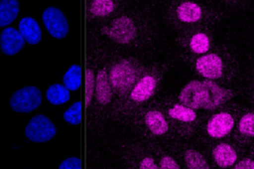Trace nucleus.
Masks as SVG:
<instances>
[{"instance_id": "nucleus-7", "label": "nucleus", "mask_w": 254, "mask_h": 169, "mask_svg": "<svg viewBox=\"0 0 254 169\" xmlns=\"http://www.w3.org/2000/svg\"><path fill=\"white\" fill-rule=\"evenodd\" d=\"M25 40L19 30L14 27H7L0 33V48L7 56H13L19 53L25 45Z\"/></svg>"}, {"instance_id": "nucleus-20", "label": "nucleus", "mask_w": 254, "mask_h": 169, "mask_svg": "<svg viewBox=\"0 0 254 169\" xmlns=\"http://www.w3.org/2000/svg\"><path fill=\"white\" fill-rule=\"evenodd\" d=\"M169 115L172 118L184 122H191L196 118V114L191 108L181 104H175L173 107H171L169 109Z\"/></svg>"}, {"instance_id": "nucleus-1", "label": "nucleus", "mask_w": 254, "mask_h": 169, "mask_svg": "<svg viewBox=\"0 0 254 169\" xmlns=\"http://www.w3.org/2000/svg\"><path fill=\"white\" fill-rule=\"evenodd\" d=\"M232 93L210 81H191L186 84L180 92L179 99L190 108L212 109L229 98Z\"/></svg>"}, {"instance_id": "nucleus-8", "label": "nucleus", "mask_w": 254, "mask_h": 169, "mask_svg": "<svg viewBox=\"0 0 254 169\" xmlns=\"http://www.w3.org/2000/svg\"><path fill=\"white\" fill-rule=\"evenodd\" d=\"M197 72L207 79H218L222 75V61L214 54H208L198 58L195 62Z\"/></svg>"}, {"instance_id": "nucleus-22", "label": "nucleus", "mask_w": 254, "mask_h": 169, "mask_svg": "<svg viewBox=\"0 0 254 169\" xmlns=\"http://www.w3.org/2000/svg\"><path fill=\"white\" fill-rule=\"evenodd\" d=\"M190 49L196 54L205 53L209 48V41L205 34L197 33L193 35L190 39Z\"/></svg>"}, {"instance_id": "nucleus-29", "label": "nucleus", "mask_w": 254, "mask_h": 169, "mask_svg": "<svg viewBox=\"0 0 254 169\" xmlns=\"http://www.w3.org/2000/svg\"><path fill=\"white\" fill-rule=\"evenodd\" d=\"M140 169H159L155 161L151 157L144 158L140 163Z\"/></svg>"}, {"instance_id": "nucleus-6", "label": "nucleus", "mask_w": 254, "mask_h": 169, "mask_svg": "<svg viewBox=\"0 0 254 169\" xmlns=\"http://www.w3.org/2000/svg\"><path fill=\"white\" fill-rule=\"evenodd\" d=\"M135 81V71L131 64L123 60L110 72V83L118 90H127Z\"/></svg>"}, {"instance_id": "nucleus-23", "label": "nucleus", "mask_w": 254, "mask_h": 169, "mask_svg": "<svg viewBox=\"0 0 254 169\" xmlns=\"http://www.w3.org/2000/svg\"><path fill=\"white\" fill-rule=\"evenodd\" d=\"M64 121L69 124H79L81 121V102L76 101L72 103L63 114Z\"/></svg>"}, {"instance_id": "nucleus-9", "label": "nucleus", "mask_w": 254, "mask_h": 169, "mask_svg": "<svg viewBox=\"0 0 254 169\" xmlns=\"http://www.w3.org/2000/svg\"><path fill=\"white\" fill-rule=\"evenodd\" d=\"M234 125V119L227 112H220L211 117L206 126L207 133L214 138H221L228 134Z\"/></svg>"}, {"instance_id": "nucleus-28", "label": "nucleus", "mask_w": 254, "mask_h": 169, "mask_svg": "<svg viewBox=\"0 0 254 169\" xmlns=\"http://www.w3.org/2000/svg\"><path fill=\"white\" fill-rule=\"evenodd\" d=\"M233 169H254V160L250 158H245L239 161Z\"/></svg>"}, {"instance_id": "nucleus-18", "label": "nucleus", "mask_w": 254, "mask_h": 169, "mask_svg": "<svg viewBox=\"0 0 254 169\" xmlns=\"http://www.w3.org/2000/svg\"><path fill=\"white\" fill-rule=\"evenodd\" d=\"M64 85L68 90H76L81 84V69L78 65H71L63 77Z\"/></svg>"}, {"instance_id": "nucleus-16", "label": "nucleus", "mask_w": 254, "mask_h": 169, "mask_svg": "<svg viewBox=\"0 0 254 169\" xmlns=\"http://www.w3.org/2000/svg\"><path fill=\"white\" fill-rule=\"evenodd\" d=\"M177 13L180 20L187 23L196 22L201 18L200 7L192 2H184L180 4L177 9Z\"/></svg>"}, {"instance_id": "nucleus-11", "label": "nucleus", "mask_w": 254, "mask_h": 169, "mask_svg": "<svg viewBox=\"0 0 254 169\" xmlns=\"http://www.w3.org/2000/svg\"><path fill=\"white\" fill-rule=\"evenodd\" d=\"M156 87V81L151 76L142 78L131 90V98L134 101H144L148 99L154 92Z\"/></svg>"}, {"instance_id": "nucleus-13", "label": "nucleus", "mask_w": 254, "mask_h": 169, "mask_svg": "<svg viewBox=\"0 0 254 169\" xmlns=\"http://www.w3.org/2000/svg\"><path fill=\"white\" fill-rule=\"evenodd\" d=\"M20 11L17 0H0V27H6L16 20Z\"/></svg>"}, {"instance_id": "nucleus-4", "label": "nucleus", "mask_w": 254, "mask_h": 169, "mask_svg": "<svg viewBox=\"0 0 254 169\" xmlns=\"http://www.w3.org/2000/svg\"><path fill=\"white\" fill-rule=\"evenodd\" d=\"M42 20L50 35L55 39H63L67 35V18L59 8L54 6L46 8L42 14Z\"/></svg>"}, {"instance_id": "nucleus-5", "label": "nucleus", "mask_w": 254, "mask_h": 169, "mask_svg": "<svg viewBox=\"0 0 254 169\" xmlns=\"http://www.w3.org/2000/svg\"><path fill=\"white\" fill-rule=\"evenodd\" d=\"M102 32L117 43L127 44L134 39L136 28L132 19L127 16H122L115 19L110 27H104Z\"/></svg>"}, {"instance_id": "nucleus-21", "label": "nucleus", "mask_w": 254, "mask_h": 169, "mask_svg": "<svg viewBox=\"0 0 254 169\" xmlns=\"http://www.w3.org/2000/svg\"><path fill=\"white\" fill-rule=\"evenodd\" d=\"M115 8V4L111 0H95L88 3V10L94 16L103 17L110 14Z\"/></svg>"}, {"instance_id": "nucleus-10", "label": "nucleus", "mask_w": 254, "mask_h": 169, "mask_svg": "<svg viewBox=\"0 0 254 169\" xmlns=\"http://www.w3.org/2000/svg\"><path fill=\"white\" fill-rule=\"evenodd\" d=\"M19 32L25 42L37 45L42 40V31L38 22L32 17H24L19 22Z\"/></svg>"}, {"instance_id": "nucleus-17", "label": "nucleus", "mask_w": 254, "mask_h": 169, "mask_svg": "<svg viewBox=\"0 0 254 169\" xmlns=\"http://www.w3.org/2000/svg\"><path fill=\"white\" fill-rule=\"evenodd\" d=\"M46 96L53 105H60L68 101L69 90L64 84H54L48 87Z\"/></svg>"}, {"instance_id": "nucleus-14", "label": "nucleus", "mask_w": 254, "mask_h": 169, "mask_svg": "<svg viewBox=\"0 0 254 169\" xmlns=\"http://www.w3.org/2000/svg\"><path fill=\"white\" fill-rule=\"evenodd\" d=\"M96 99L100 104H107L111 99V90L109 81L104 70L100 71L95 81Z\"/></svg>"}, {"instance_id": "nucleus-26", "label": "nucleus", "mask_w": 254, "mask_h": 169, "mask_svg": "<svg viewBox=\"0 0 254 169\" xmlns=\"http://www.w3.org/2000/svg\"><path fill=\"white\" fill-rule=\"evenodd\" d=\"M58 169H81V161L78 157H68L62 161Z\"/></svg>"}, {"instance_id": "nucleus-12", "label": "nucleus", "mask_w": 254, "mask_h": 169, "mask_svg": "<svg viewBox=\"0 0 254 169\" xmlns=\"http://www.w3.org/2000/svg\"><path fill=\"white\" fill-rule=\"evenodd\" d=\"M212 154L216 164L221 168H227L233 165L237 159L235 150L226 143H220L216 145L212 151Z\"/></svg>"}, {"instance_id": "nucleus-3", "label": "nucleus", "mask_w": 254, "mask_h": 169, "mask_svg": "<svg viewBox=\"0 0 254 169\" xmlns=\"http://www.w3.org/2000/svg\"><path fill=\"white\" fill-rule=\"evenodd\" d=\"M57 127L48 116L44 114L35 115L25 127L26 137L35 143H44L55 137Z\"/></svg>"}, {"instance_id": "nucleus-19", "label": "nucleus", "mask_w": 254, "mask_h": 169, "mask_svg": "<svg viewBox=\"0 0 254 169\" xmlns=\"http://www.w3.org/2000/svg\"><path fill=\"white\" fill-rule=\"evenodd\" d=\"M185 161L188 169H209L204 157L193 149H188L185 152Z\"/></svg>"}, {"instance_id": "nucleus-15", "label": "nucleus", "mask_w": 254, "mask_h": 169, "mask_svg": "<svg viewBox=\"0 0 254 169\" xmlns=\"http://www.w3.org/2000/svg\"><path fill=\"white\" fill-rule=\"evenodd\" d=\"M145 122L150 131L155 135H162L168 130V122L160 111L151 110L147 112Z\"/></svg>"}, {"instance_id": "nucleus-2", "label": "nucleus", "mask_w": 254, "mask_h": 169, "mask_svg": "<svg viewBox=\"0 0 254 169\" xmlns=\"http://www.w3.org/2000/svg\"><path fill=\"white\" fill-rule=\"evenodd\" d=\"M9 103L15 112L28 113L41 105L42 92L34 85L24 86L13 92Z\"/></svg>"}, {"instance_id": "nucleus-24", "label": "nucleus", "mask_w": 254, "mask_h": 169, "mask_svg": "<svg viewBox=\"0 0 254 169\" xmlns=\"http://www.w3.org/2000/svg\"><path fill=\"white\" fill-rule=\"evenodd\" d=\"M239 131L248 136H254V113L243 115L239 121Z\"/></svg>"}, {"instance_id": "nucleus-25", "label": "nucleus", "mask_w": 254, "mask_h": 169, "mask_svg": "<svg viewBox=\"0 0 254 169\" xmlns=\"http://www.w3.org/2000/svg\"><path fill=\"white\" fill-rule=\"evenodd\" d=\"M94 76L93 72L90 69L86 70V89H85V101L86 105H89L91 102V98L93 95V91L95 89V84H94Z\"/></svg>"}, {"instance_id": "nucleus-27", "label": "nucleus", "mask_w": 254, "mask_h": 169, "mask_svg": "<svg viewBox=\"0 0 254 169\" xmlns=\"http://www.w3.org/2000/svg\"><path fill=\"white\" fill-rule=\"evenodd\" d=\"M160 169H180V167L172 157L165 156L160 162Z\"/></svg>"}]
</instances>
